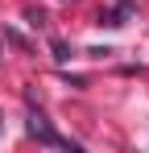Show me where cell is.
I'll return each mask as SVG.
<instances>
[{
    "mask_svg": "<svg viewBox=\"0 0 149 153\" xmlns=\"http://www.w3.org/2000/svg\"><path fill=\"white\" fill-rule=\"evenodd\" d=\"M25 100H29V116H25V128H29V137H33L37 145H46V149H71V153L79 149L71 137H58V132H54V124L46 120V112L33 103V95H29V91H25Z\"/></svg>",
    "mask_w": 149,
    "mask_h": 153,
    "instance_id": "cell-1",
    "label": "cell"
},
{
    "mask_svg": "<svg viewBox=\"0 0 149 153\" xmlns=\"http://www.w3.org/2000/svg\"><path fill=\"white\" fill-rule=\"evenodd\" d=\"M133 13V0H120L116 8H108V13H99V25H124V17Z\"/></svg>",
    "mask_w": 149,
    "mask_h": 153,
    "instance_id": "cell-2",
    "label": "cell"
},
{
    "mask_svg": "<svg viewBox=\"0 0 149 153\" xmlns=\"http://www.w3.org/2000/svg\"><path fill=\"white\" fill-rule=\"evenodd\" d=\"M50 50H54V58H58V62H66V58H71V50H66L62 42H50Z\"/></svg>",
    "mask_w": 149,
    "mask_h": 153,
    "instance_id": "cell-3",
    "label": "cell"
}]
</instances>
